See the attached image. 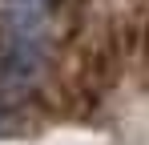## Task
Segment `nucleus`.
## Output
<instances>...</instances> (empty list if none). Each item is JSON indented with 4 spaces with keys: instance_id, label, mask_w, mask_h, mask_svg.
<instances>
[{
    "instance_id": "f257e3e1",
    "label": "nucleus",
    "mask_w": 149,
    "mask_h": 145,
    "mask_svg": "<svg viewBox=\"0 0 149 145\" xmlns=\"http://www.w3.org/2000/svg\"><path fill=\"white\" fill-rule=\"evenodd\" d=\"M52 0H4V12H32V16H45Z\"/></svg>"
},
{
    "instance_id": "f03ea898",
    "label": "nucleus",
    "mask_w": 149,
    "mask_h": 145,
    "mask_svg": "<svg viewBox=\"0 0 149 145\" xmlns=\"http://www.w3.org/2000/svg\"><path fill=\"white\" fill-rule=\"evenodd\" d=\"M4 117H8V109H0V125H4Z\"/></svg>"
}]
</instances>
